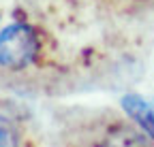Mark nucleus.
Segmentation results:
<instances>
[{
  "mask_svg": "<svg viewBox=\"0 0 154 147\" xmlns=\"http://www.w3.org/2000/svg\"><path fill=\"white\" fill-rule=\"evenodd\" d=\"M122 107H124V111L154 139V104H150L148 100H143L137 94H131V96L122 98Z\"/></svg>",
  "mask_w": 154,
  "mask_h": 147,
  "instance_id": "nucleus-2",
  "label": "nucleus"
},
{
  "mask_svg": "<svg viewBox=\"0 0 154 147\" xmlns=\"http://www.w3.org/2000/svg\"><path fill=\"white\" fill-rule=\"evenodd\" d=\"M0 147H19V137L15 126L0 115Z\"/></svg>",
  "mask_w": 154,
  "mask_h": 147,
  "instance_id": "nucleus-4",
  "label": "nucleus"
},
{
  "mask_svg": "<svg viewBox=\"0 0 154 147\" xmlns=\"http://www.w3.org/2000/svg\"><path fill=\"white\" fill-rule=\"evenodd\" d=\"M105 147H146V143L141 141V137L137 132L131 130H120L107 139Z\"/></svg>",
  "mask_w": 154,
  "mask_h": 147,
  "instance_id": "nucleus-3",
  "label": "nucleus"
},
{
  "mask_svg": "<svg viewBox=\"0 0 154 147\" xmlns=\"http://www.w3.org/2000/svg\"><path fill=\"white\" fill-rule=\"evenodd\" d=\"M38 53V36L26 24H13L0 32V66L26 68Z\"/></svg>",
  "mask_w": 154,
  "mask_h": 147,
  "instance_id": "nucleus-1",
  "label": "nucleus"
}]
</instances>
